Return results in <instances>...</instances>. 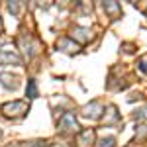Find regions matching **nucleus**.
Returning a JSON list of instances; mask_svg holds the SVG:
<instances>
[{
    "instance_id": "nucleus-1",
    "label": "nucleus",
    "mask_w": 147,
    "mask_h": 147,
    "mask_svg": "<svg viewBox=\"0 0 147 147\" xmlns=\"http://www.w3.org/2000/svg\"><path fill=\"white\" fill-rule=\"evenodd\" d=\"M26 110H28V106H26V102H22V100L8 102V104L2 106V112L6 114V116H22Z\"/></svg>"
},
{
    "instance_id": "nucleus-2",
    "label": "nucleus",
    "mask_w": 147,
    "mask_h": 147,
    "mask_svg": "<svg viewBox=\"0 0 147 147\" xmlns=\"http://www.w3.org/2000/svg\"><path fill=\"white\" fill-rule=\"evenodd\" d=\"M77 127H79V124H77L75 114L73 112L63 114V118H61V122H59V129H61V131H71V129H77Z\"/></svg>"
},
{
    "instance_id": "nucleus-3",
    "label": "nucleus",
    "mask_w": 147,
    "mask_h": 147,
    "mask_svg": "<svg viewBox=\"0 0 147 147\" xmlns=\"http://www.w3.org/2000/svg\"><path fill=\"white\" fill-rule=\"evenodd\" d=\"M100 114H102V106L98 102H92V104H88V106L82 108V116H84V118H90V120H96Z\"/></svg>"
},
{
    "instance_id": "nucleus-4",
    "label": "nucleus",
    "mask_w": 147,
    "mask_h": 147,
    "mask_svg": "<svg viewBox=\"0 0 147 147\" xmlns=\"http://www.w3.org/2000/svg\"><path fill=\"white\" fill-rule=\"evenodd\" d=\"M92 139H94V131H92V129H84V131L79 134L77 143H79V147H88L92 143Z\"/></svg>"
},
{
    "instance_id": "nucleus-5",
    "label": "nucleus",
    "mask_w": 147,
    "mask_h": 147,
    "mask_svg": "<svg viewBox=\"0 0 147 147\" xmlns=\"http://www.w3.org/2000/svg\"><path fill=\"white\" fill-rule=\"evenodd\" d=\"M0 61L2 63H14V65H20V57L16 53H12L10 49H2L0 51Z\"/></svg>"
},
{
    "instance_id": "nucleus-6",
    "label": "nucleus",
    "mask_w": 147,
    "mask_h": 147,
    "mask_svg": "<svg viewBox=\"0 0 147 147\" xmlns=\"http://www.w3.org/2000/svg\"><path fill=\"white\" fill-rule=\"evenodd\" d=\"M57 45H61V47H63V51H67V53H73V51H79V45H77V43H73V41H71L69 37H61Z\"/></svg>"
},
{
    "instance_id": "nucleus-7",
    "label": "nucleus",
    "mask_w": 147,
    "mask_h": 147,
    "mask_svg": "<svg viewBox=\"0 0 147 147\" xmlns=\"http://www.w3.org/2000/svg\"><path fill=\"white\" fill-rule=\"evenodd\" d=\"M104 10L108 12V14H112V18H118L120 12H122V8H120L118 2H104Z\"/></svg>"
},
{
    "instance_id": "nucleus-8",
    "label": "nucleus",
    "mask_w": 147,
    "mask_h": 147,
    "mask_svg": "<svg viewBox=\"0 0 147 147\" xmlns=\"http://www.w3.org/2000/svg\"><path fill=\"white\" fill-rule=\"evenodd\" d=\"M79 39V41H88L90 39V32L86 30V28H75V32H73V39Z\"/></svg>"
},
{
    "instance_id": "nucleus-9",
    "label": "nucleus",
    "mask_w": 147,
    "mask_h": 147,
    "mask_svg": "<svg viewBox=\"0 0 147 147\" xmlns=\"http://www.w3.org/2000/svg\"><path fill=\"white\" fill-rule=\"evenodd\" d=\"M0 80H2V84H4L6 88H16V86H18L16 77H12V75H8V73H2V75H0Z\"/></svg>"
},
{
    "instance_id": "nucleus-10",
    "label": "nucleus",
    "mask_w": 147,
    "mask_h": 147,
    "mask_svg": "<svg viewBox=\"0 0 147 147\" xmlns=\"http://www.w3.org/2000/svg\"><path fill=\"white\" fill-rule=\"evenodd\" d=\"M26 94H28L30 98H35V96H37V84H35V80H28V86H26Z\"/></svg>"
},
{
    "instance_id": "nucleus-11",
    "label": "nucleus",
    "mask_w": 147,
    "mask_h": 147,
    "mask_svg": "<svg viewBox=\"0 0 147 147\" xmlns=\"http://www.w3.org/2000/svg\"><path fill=\"white\" fill-rule=\"evenodd\" d=\"M98 147H114V137H104V139H100V145Z\"/></svg>"
},
{
    "instance_id": "nucleus-12",
    "label": "nucleus",
    "mask_w": 147,
    "mask_h": 147,
    "mask_svg": "<svg viewBox=\"0 0 147 147\" xmlns=\"http://www.w3.org/2000/svg\"><path fill=\"white\" fill-rule=\"evenodd\" d=\"M136 120H147V108H143L136 114Z\"/></svg>"
},
{
    "instance_id": "nucleus-13",
    "label": "nucleus",
    "mask_w": 147,
    "mask_h": 147,
    "mask_svg": "<svg viewBox=\"0 0 147 147\" xmlns=\"http://www.w3.org/2000/svg\"><path fill=\"white\" fill-rule=\"evenodd\" d=\"M22 45L24 47H30V41H28L26 37H22ZM26 53H28V55H34V51H32V49H26Z\"/></svg>"
},
{
    "instance_id": "nucleus-14",
    "label": "nucleus",
    "mask_w": 147,
    "mask_h": 147,
    "mask_svg": "<svg viewBox=\"0 0 147 147\" xmlns=\"http://www.w3.org/2000/svg\"><path fill=\"white\" fill-rule=\"evenodd\" d=\"M8 8H10V12L18 14V10H20V4H16V2H10V4H8Z\"/></svg>"
}]
</instances>
